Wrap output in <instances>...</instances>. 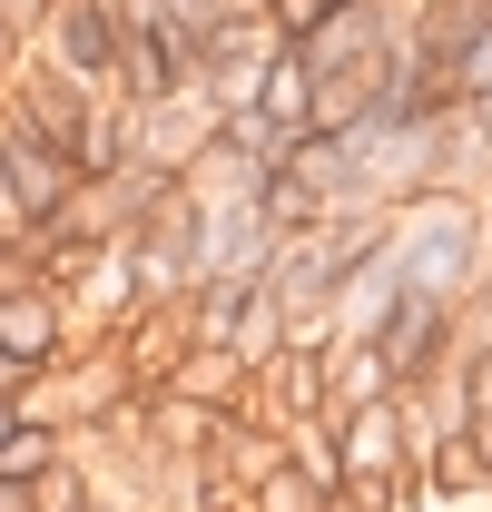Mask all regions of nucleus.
Segmentation results:
<instances>
[{
    "label": "nucleus",
    "mask_w": 492,
    "mask_h": 512,
    "mask_svg": "<svg viewBox=\"0 0 492 512\" xmlns=\"http://www.w3.org/2000/svg\"><path fill=\"white\" fill-rule=\"evenodd\" d=\"M394 276L404 296H433V306H473L492 286V227H483V188L473 197H404L394 207Z\"/></svg>",
    "instance_id": "1"
},
{
    "label": "nucleus",
    "mask_w": 492,
    "mask_h": 512,
    "mask_svg": "<svg viewBox=\"0 0 492 512\" xmlns=\"http://www.w3.org/2000/svg\"><path fill=\"white\" fill-rule=\"evenodd\" d=\"M69 197H79V168L50 138H30L20 119H0V207H10V227H60Z\"/></svg>",
    "instance_id": "2"
},
{
    "label": "nucleus",
    "mask_w": 492,
    "mask_h": 512,
    "mask_svg": "<svg viewBox=\"0 0 492 512\" xmlns=\"http://www.w3.org/2000/svg\"><path fill=\"white\" fill-rule=\"evenodd\" d=\"M453 345H463V306H433V296H394V316L374 325V355H384L394 394L424 384V375H443Z\"/></svg>",
    "instance_id": "3"
},
{
    "label": "nucleus",
    "mask_w": 492,
    "mask_h": 512,
    "mask_svg": "<svg viewBox=\"0 0 492 512\" xmlns=\"http://www.w3.org/2000/svg\"><path fill=\"white\" fill-rule=\"evenodd\" d=\"M40 40H50V69L79 79L89 99H99V89H119V0H60Z\"/></svg>",
    "instance_id": "4"
},
{
    "label": "nucleus",
    "mask_w": 492,
    "mask_h": 512,
    "mask_svg": "<svg viewBox=\"0 0 492 512\" xmlns=\"http://www.w3.org/2000/svg\"><path fill=\"white\" fill-rule=\"evenodd\" d=\"M394 30H404V0H345L335 20H315L306 40H286V50L325 79V69H365V60H384V50H394Z\"/></svg>",
    "instance_id": "5"
},
{
    "label": "nucleus",
    "mask_w": 492,
    "mask_h": 512,
    "mask_svg": "<svg viewBox=\"0 0 492 512\" xmlns=\"http://www.w3.org/2000/svg\"><path fill=\"white\" fill-rule=\"evenodd\" d=\"M60 345H69L60 286H40V276H20V286H0V355H10L20 375H40V365H50Z\"/></svg>",
    "instance_id": "6"
},
{
    "label": "nucleus",
    "mask_w": 492,
    "mask_h": 512,
    "mask_svg": "<svg viewBox=\"0 0 492 512\" xmlns=\"http://www.w3.org/2000/svg\"><path fill=\"white\" fill-rule=\"evenodd\" d=\"M246 365H237V345H187L178 365H168V384L158 394H187V404H207V414H237L246 404Z\"/></svg>",
    "instance_id": "7"
},
{
    "label": "nucleus",
    "mask_w": 492,
    "mask_h": 512,
    "mask_svg": "<svg viewBox=\"0 0 492 512\" xmlns=\"http://www.w3.org/2000/svg\"><path fill=\"white\" fill-rule=\"evenodd\" d=\"M306 109H315V69L296 60V50H276L266 79H256V119L276 128V138H306Z\"/></svg>",
    "instance_id": "8"
},
{
    "label": "nucleus",
    "mask_w": 492,
    "mask_h": 512,
    "mask_svg": "<svg viewBox=\"0 0 492 512\" xmlns=\"http://www.w3.org/2000/svg\"><path fill=\"white\" fill-rule=\"evenodd\" d=\"M365 404H394V375L374 345H335V375H325V414H365Z\"/></svg>",
    "instance_id": "9"
},
{
    "label": "nucleus",
    "mask_w": 492,
    "mask_h": 512,
    "mask_svg": "<svg viewBox=\"0 0 492 512\" xmlns=\"http://www.w3.org/2000/svg\"><path fill=\"white\" fill-rule=\"evenodd\" d=\"M60 0H0V40H40Z\"/></svg>",
    "instance_id": "10"
},
{
    "label": "nucleus",
    "mask_w": 492,
    "mask_h": 512,
    "mask_svg": "<svg viewBox=\"0 0 492 512\" xmlns=\"http://www.w3.org/2000/svg\"><path fill=\"white\" fill-rule=\"evenodd\" d=\"M463 119H473V138L492 148V89H483V99H463Z\"/></svg>",
    "instance_id": "11"
},
{
    "label": "nucleus",
    "mask_w": 492,
    "mask_h": 512,
    "mask_svg": "<svg viewBox=\"0 0 492 512\" xmlns=\"http://www.w3.org/2000/svg\"><path fill=\"white\" fill-rule=\"evenodd\" d=\"M0 512H40V503H30V483H0Z\"/></svg>",
    "instance_id": "12"
},
{
    "label": "nucleus",
    "mask_w": 492,
    "mask_h": 512,
    "mask_svg": "<svg viewBox=\"0 0 492 512\" xmlns=\"http://www.w3.org/2000/svg\"><path fill=\"white\" fill-rule=\"evenodd\" d=\"M10 434H20V394H0V444H10Z\"/></svg>",
    "instance_id": "13"
},
{
    "label": "nucleus",
    "mask_w": 492,
    "mask_h": 512,
    "mask_svg": "<svg viewBox=\"0 0 492 512\" xmlns=\"http://www.w3.org/2000/svg\"><path fill=\"white\" fill-rule=\"evenodd\" d=\"M20 384H30V375H20V365H10V355H0V394H20Z\"/></svg>",
    "instance_id": "14"
},
{
    "label": "nucleus",
    "mask_w": 492,
    "mask_h": 512,
    "mask_svg": "<svg viewBox=\"0 0 492 512\" xmlns=\"http://www.w3.org/2000/svg\"><path fill=\"white\" fill-rule=\"evenodd\" d=\"M473 444H483V463H492V414H483V424H473Z\"/></svg>",
    "instance_id": "15"
},
{
    "label": "nucleus",
    "mask_w": 492,
    "mask_h": 512,
    "mask_svg": "<svg viewBox=\"0 0 492 512\" xmlns=\"http://www.w3.org/2000/svg\"><path fill=\"white\" fill-rule=\"evenodd\" d=\"M10 237H20V227H10V207H0V247H10Z\"/></svg>",
    "instance_id": "16"
}]
</instances>
